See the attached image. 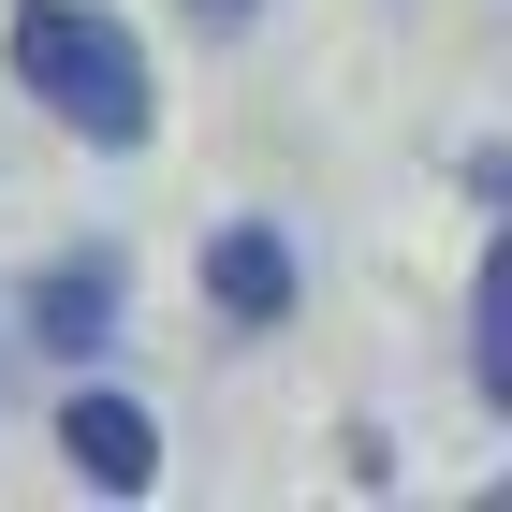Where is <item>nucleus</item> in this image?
Segmentation results:
<instances>
[{
    "instance_id": "f03ea898",
    "label": "nucleus",
    "mask_w": 512,
    "mask_h": 512,
    "mask_svg": "<svg viewBox=\"0 0 512 512\" xmlns=\"http://www.w3.org/2000/svg\"><path fill=\"white\" fill-rule=\"evenodd\" d=\"M59 454L88 469V498H147L161 483V425L132 395H74V410H59Z\"/></svg>"
},
{
    "instance_id": "7ed1b4c3",
    "label": "nucleus",
    "mask_w": 512,
    "mask_h": 512,
    "mask_svg": "<svg viewBox=\"0 0 512 512\" xmlns=\"http://www.w3.org/2000/svg\"><path fill=\"white\" fill-rule=\"evenodd\" d=\"M118 293H132L118 249H74V264H44V278H30V308H15V322H30L44 352H103V337H118Z\"/></svg>"
},
{
    "instance_id": "423d86ee",
    "label": "nucleus",
    "mask_w": 512,
    "mask_h": 512,
    "mask_svg": "<svg viewBox=\"0 0 512 512\" xmlns=\"http://www.w3.org/2000/svg\"><path fill=\"white\" fill-rule=\"evenodd\" d=\"M191 15H205V30H249V15H264V0H191Z\"/></svg>"
},
{
    "instance_id": "f257e3e1",
    "label": "nucleus",
    "mask_w": 512,
    "mask_h": 512,
    "mask_svg": "<svg viewBox=\"0 0 512 512\" xmlns=\"http://www.w3.org/2000/svg\"><path fill=\"white\" fill-rule=\"evenodd\" d=\"M0 59H15V88H30L59 132H88V147H147V59H132L118 15H88V0H30V15L0 30Z\"/></svg>"
},
{
    "instance_id": "20e7f679",
    "label": "nucleus",
    "mask_w": 512,
    "mask_h": 512,
    "mask_svg": "<svg viewBox=\"0 0 512 512\" xmlns=\"http://www.w3.org/2000/svg\"><path fill=\"white\" fill-rule=\"evenodd\" d=\"M205 308H220V322H278V308H293V249H278L264 220H235V235L205 249Z\"/></svg>"
},
{
    "instance_id": "39448f33",
    "label": "nucleus",
    "mask_w": 512,
    "mask_h": 512,
    "mask_svg": "<svg viewBox=\"0 0 512 512\" xmlns=\"http://www.w3.org/2000/svg\"><path fill=\"white\" fill-rule=\"evenodd\" d=\"M469 322H483V337H469V381L512 410V235L483 249V278H469Z\"/></svg>"
}]
</instances>
